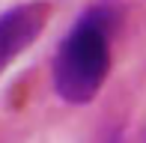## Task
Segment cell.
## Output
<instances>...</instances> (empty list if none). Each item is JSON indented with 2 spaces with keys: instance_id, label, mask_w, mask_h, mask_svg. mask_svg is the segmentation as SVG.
Returning a JSON list of instances; mask_svg holds the SVG:
<instances>
[{
  "instance_id": "1",
  "label": "cell",
  "mask_w": 146,
  "mask_h": 143,
  "mask_svg": "<svg viewBox=\"0 0 146 143\" xmlns=\"http://www.w3.org/2000/svg\"><path fill=\"white\" fill-rule=\"evenodd\" d=\"M119 24V9L110 0L96 3L78 15L54 54L51 83L60 101L90 105L110 75V39Z\"/></svg>"
},
{
  "instance_id": "2",
  "label": "cell",
  "mask_w": 146,
  "mask_h": 143,
  "mask_svg": "<svg viewBox=\"0 0 146 143\" xmlns=\"http://www.w3.org/2000/svg\"><path fill=\"white\" fill-rule=\"evenodd\" d=\"M54 6L48 0H27L0 12V75L45 33Z\"/></svg>"
}]
</instances>
